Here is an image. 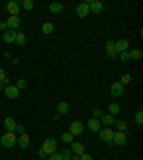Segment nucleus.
Here are the masks:
<instances>
[{"mask_svg": "<svg viewBox=\"0 0 143 160\" xmlns=\"http://www.w3.org/2000/svg\"><path fill=\"white\" fill-rule=\"evenodd\" d=\"M16 132L19 133V134H23V133H24V127L20 126V124H17V126H16Z\"/></svg>", "mask_w": 143, "mask_h": 160, "instance_id": "nucleus-36", "label": "nucleus"}, {"mask_svg": "<svg viewBox=\"0 0 143 160\" xmlns=\"http://www.w3.org/2000/svg\"><path fill=\"white\" fill-rule=\"evenodd\" d=\"M126 134L123 132H117L113 134V142H115V144H117V146H123V144L126 143Z\"/></svg>", "mask_w": 143, "mask_h": 160, "instance_id": "nucleus-9", "label": "nucleus"}, {"mask_svg": "<svg viewBox=\"0 0 143 160\" xmlns=\"http://www.w3.org/2000/svg\"><path fill=\"white\" fill-rule=\"evenodd\" d=\"M7 12L12 14V16H17L19 14V12H20V7H19V3L17 2H14V0H12V2H9L7 3Z\"/></svg>", "mask_w": 143, "mask_h": 160, "instance_id": "nucleus-7", "label": "nucleus"}, {"mask_svg": "<svg viewBox=\"0 0 143 160\" xmlns=\"http://www.w3.org/2000/svg\"><path fill=\"white\" fill-rule=\"evenodd\" d=\"M50 160H63V156H62V153H52L50 154Z\"/></svg>", "mask_w": 143, "mask_h": 160, "instance_id": "nucleus-34", "label": "nucleus"}, {"mask_svg": "<svg viewBox=\"0 0 143 160\" xmlns=\"http://www.w3.org/2000/svg\"><path fill=\"white\" fill-rule=\"evenodd\" d=\"M119 110H120V107H119V104H117V103H110V104H109V112H110V114H112V116L117 114V113H119Z\"/></svg>", "mask_w": 143, "mask_h": 160, "instance_id": "nucleus-25", "label": "nucleus"}, {"mask_svg": "<svg viewBox=\"0 0 143 160\" xmlns=\"http://www.w3.org/2000/svg\"><path fill=\"white\" fill-rule=\"evenodd\" d=\"M4 23H6V26L10 29V30H14L16 27L20 26V20H19V17L17 16H10L6 22H4Z\"/></svg>", "mask_w": 143, "mask_h": 160, "instance_id": "nucleus-6", "label": "nucleus"}, {"mask_svg": "<svg viewBox=\"0 0 143 160\" xmlns=\"http://www.w3.org/2000/svg\"><path fill=\"white\" fill-rule=\"evenodd\" d=\"M16 142H17V137H16V134L14 133H12V132H6V134H3L2 136V144H3L4 147H13L14 144H16Z\"/></svg>", "mask_w": 143, "mask_h": 160, "instance_id": "nucleus-1", "label": "nucleus"}, {"mask_svg": "<svg viewBox=\"0 0 143 160\" xmlns=\"http://www.w3.org/2000/svg\"><path fill=\"white\" fill-rule=\"evenodd\" d=\"M115 49L117 53H122V51H126L129 49V41L125 40V39H120L115 43Z\"/></svg>", "mask_w": 143, "mask_h": 160, "instance_id": "nucleus-8", "label": "nucleus"}, {"mask_svg": "<svg viewBox=\"0 0 143 160\" xmlns=\"http://www.w3.org/2000/svg\"><path fill=\"white\" fill-rule=\"evenodd\" d=\"M22 6H23L26 10H32V9L34 7V3L32 2V0H23V2H22Z\"/></svg>", "mask_w": 143, "mask_h": 160, "instance_id": "nucleus-28", "label": "nucleus"}, {"mask_svg": "<svg viewBox=\"0 0 143 160\" xmlns=\"http://www.w3.org/2000/svg\"><path fill=\"white\" fill-rule=\"evenodd\" d=\"M16 120L13 119V117H7L6 120H4V129L7 130V132H12L14 133V130H16Z\"/></svg>", "mask_w": 143, "mask_h": 160, "instance_id": "nucleus-17", "label": "nucleus"}, {"mask_svg": "<svg viewBox=\"0 0 143 160\" xmlns=\"http://www.w3.org/2000/svg\"><path fill=\"white\" fill-rule=\"evenodd\" d=\"M89 12H90V9H89L87 4H86V3H80L77 6V10H76V13H77V16L80 17V19H85V17L89 14Z\"/></svg>", "mask_w": 143, "mask_h": 160, "instance_id": "nucleus-10", "label": "nucleus"}, {"mask_svg": "<svg viewBox=\"0 0 143 160\" xmlns=\"http://www.w3.org/2000/svg\"><path fill=\"white\" fill-rule=\"evenodd\" d=\"M2 83H6V85H9V83H10V79H9V77H4Z\"/></svg>", "mask_w": 143, "mask_h": 160, "instance_id": "nucleus-41", "label": "nucleus"}, {"mask_svg": "<svg viewBox=\"0 0 143 160\" xmlns=\"http://www.w3.org/2000/svg\"><path fill=\"white\" fill-rule=\"evenodd\" d=\"M17 143H19V146H20L22 149H26V147L29 146V143H30V137H29V134H26V133L20 134V136L17 137Z\"/></svg>", "mask_w": 143, "mask_h": 160, "instance_id": "nucleus-15", "label": "nucleus"}, {"mask_svg": "<svg viewBox=\"0 0 143 160\" xmlns=\"http://www.w3.org/2000/svg\"><path fill=\"white\" fill-rule=\"evenodd\" d=\"M72 150H73L75 154L82 156V154L85 153V146H83V143H80V142H72Z\"/></svg>", "mask_w": 143, "mask_h": 160, "instance_id": "nucleus-13", "label": "nucleus"}, {"mask_svg": "<svg viewBox=\"0 0 143 160\" xmlns=\"http://www.w3.org/2000/svg\"><path fill=\"white\" fill-rule=\"evenodd\" d=\"M100 132V139L103 140V142H112L113 140V134H115V132H113L112 129H109V127H105V129L99 130Z\"/></svg>", "mask_w": 143, "mask_h": 160, "instance_id": "nucleus-4", "label": "nucleus"}, {"mask_svg": "<svg viewBox=\"0 0 143 160\" xmlns=\"http://www.w3.org/2000/svg\"><path fill=\"white\" fill-rule=\"evenodd\" d=\"M0 90H3V83L0 82Z\"/></svg>", "mask_w": 143, "mask_h": 160, "instance_id": "nucleus-44", "label": "nucleus"}, {"mask_svg": "<svg viewBox=\"0 0 143 160\" xmlns=\"http://www.w3.org/2000/svg\"><path fill=\"white\" fill-rule=\"evenodd\" d=\"M16 34L17 33L14 30H10V29H9V30L4 32L3 40L6 41V43H14V41H16Z\"/></svg>", "mask_w": 143, "mask_h": 160, "instance_id": "nucleus-16", "label": "nucleus"}, {"mask_svg": "<svg viewBox=\"0 0 143 160\" xmlns=\"http://www.w3.org/2000/svg\"><path fill=\"white\" fill-rule=\"evenodd\" d=\"M6 27H7L6 23H4V22H0V30H4Z\"/></svg>", "mask_w": 143, "mask_h": 160, "instance_id": "nucleus-40", "label": "nucleus"}, {"mask_svg": "<svg viewBox=\"0 0 143 160\" xmlns=\"http://www.w3.org/2000/svg\"><path fill=\"white\" fill-rule=\"evenodd\" d=\"M110 93H112V96H115V97L120 96L123 93V85L120 82H115L112 85V87H110Z\"/></svg>", "mask_w": 143, "mask_h": 160, "instance_id": "nucleus-12", "label": "nucleus"}, {"mask_svg": "<svg viewBox=\"0 0 143 160\" xmlns=\"http://www.w3.org/2000/svg\"><path fill=\"white\" fill-rule=\"evenodd\" d=\"M62 156H63V157H69V159H70L72 152L69 149H65V150H63V153H62Z\"/></svg>", "mask_w": 143, "mask_h": 160, "instance_id": "nucleus-35", "label": "nucleus"}, {"mask_svg": "<svg viewBox=\"0 0 143 160\" xmlns=\"http://www.w3.org/2000/svg\"><path fill=\"white\" fill-rule=\"evenodd\" d=\"M49 10H50L52 13L57 14V13H60V12L63 10V4L62 3H52L50 7H49Z\"/></svg>", "mask_w": 143, "mask_h": 160, "instance_id": "nucleus-22", "label": "nucleus"}, {"mask_svg": "<svg viewBox=\"0 0 143 160\" xmlns=\"http://www.w3.org/2000/svg\"><path fill=\"white\" fill-rule=\"evenodd\" d=\"M129 59H130L129 51H122V53H120V60L122 61H127Z\"/></svg>", "mask_w": 143, "mask_h": 160, "instance_id": "nucleus-33", "label": "nucleus"}, {"mask_svg": "<svg viewBox=\"0 0 143 160\" xmlns=\"http://www.w3.org/2000/svg\"><path fill=\"white\" fill-rule=\"evenodd\" d=\"M115 124H116V127L119 129V132H125V130L127 129V123L123 122V120H116Z\"/></svg>", "mask_w": 143, "mask_h": 160, "instance_id": "nucleus-27", "label": "nucleus"}, {"mask_svg": "<svg viewBox=\"0 0 143 160\" xmlns=\"http://www.w3.org/2000/svg\"><path fill=\"white\" fill-rule=\"evenodd\" d=\"M130 79H132V76H130L129 73H126V75H123V76H122V79H120V83H122V85L125 86V85H127V83L130 82Z\"/></svg>", "mask_w": 143, "mask_h": 160, "instance_id": "nucleus-31", "label": "nucleus"}, {"mask_svg": "<svg viewBox=\"0 0 143 160\" xmlns=\"http://www.w3.org/2000/svg\"><path fill=\"white\" fill-rule=\"evenodd\" d=\"M130 59H133V60H140V59L143 57V51L139 50V49H133L132 51L129 53Z\"/></svg>", "mask_w": 143, "mask_h": 160, "instance_id": "nucleus-20", "label": "nucleus"}, {"mask_svg": "<svg viewBox=\"0 0 143 160\" xmlns=\"http://www.w3.org/2000/svg\"><path fill=\"white\" fill-rule=\"evenodd\" d=\"M87 126H89V129L92 130V132H99V130H100L99 119H90V120H89V123H87Z\"/></svg>", "mask_w": 143, "mask_h": 160, "instance_id": "nucleus-18", "label": "nucleus"}, {"mask_svg": "<svg viewBox=\"0 0 143 160\" xmlns=\"http://www.w3.org/2000/svg\"><path fill=\"white\" fill-rule=\"evenodd\" d=\"M37 154H39V157H40V159H43V157L46 156V153H44V152H43V149H39Z\"/></svg>", "mask_w": 143, "mask_h": 160, "instance_id": "nucleus-39", "label": "nucleus"}, {"mask_svg": "<svg viewBox=\"0 0 143 160\" xmlns=\"http://www.w3.org/2000/svg\"><path fill=\"white\" fill-rule=\"evenodd\" d=\"M135 120H136V123L139 124V126H142V124H143V112H142V110H139V112L136 113Z\"/></svg>", "mask_w": 143, "mask_h": 160, "instance_id": "nucleus-30", "label": "nucleus"}, {"mask_svg": "<svg viewBox=\"0 0 143 160\" xmlns=\"http://www.w3.org/2000/svg\"><path fill=\"white\" fill-rule=\"evenodd\" d=\"M63 160H72V159H69V157H63Z\"/></svg>", "mask_w": 143, "mask_h": 160, "instance_id": "nucleus-45", "label": "nucleus"}, {"mask_svg": "<svg viewBox=\"0 0 143 160\" xmlns=\"http://www.w3.org/2000/svg\"><path fill=\"white\" fill-rule=\"evenodd\" d=\"M4 95H6V97H9V99H16V97H19V95H20V90H19L16 86H7L6 90H4Z\"/></svg>", "mask_w": 143, "mask_h": 160, "instance_id": "nucleus-5", "label": "nucleus"}, {"mask_svg": "<svg viewBox=\"0 0 143 160\" xmlns=\"http://www.w3.org/2000/svg\"><path fill=\"white\" fill-rule=\"evenodd\" d=\"M106 55L109 56L110 59L116 57V55H117V51H116V49H115V43H113L112 40L106 41Z\"/></svg>", "mask_w": 143, "mask_h": 160, "instance_id": "nucleus-11", "label": "nucleus"}, {"mask_svg": "<svg viewBox=\"0 0 143 160\" xmlns=\"http://www.w3.org/2000/svg\"><path fill=\"white\" fill-rule=\"evenodd\" d=\"M16 43L19 44V46H23L24 43H26V36H24V33H17L16 34Z\"/></svg>", "mask_w": 143, "mask_h": 160, "instance_id": "nucleus-26", "label": "nucleus"}, {"mask_svg": "<svg viewBox=\"0 0 143 160\" xmlns=\"http://www.w3.org/2000/svg\"><path fill=\"white\" fill-rule=\"evenodd\" d=\"M56 147H57V143H56L55 139H52V137H47V139L43 142V152L46 154H52L56 152Z\"/></svg>", "mask_w": 143, "mask_h": 160, "instance_id": "nucleus-2", "label": "nucleus"}, {"mask_svg": "<svg viewBox=\"0 0 143 160\" xmlns=\"http://www.w3.org/2000/svg\"><path fill=\"white\" fill-rule=\"evenodd\" d=\"M16 87L20 90V89H24V87H27V82H26V79H19L17 80V85Z\"/></svg>", "mask_w": 143, "mask_h": 160, "instance_id": "nucleus-29", "label": "nucleus"}, {"mask_svg": "<svg viewBox=\"0 0 143 160\" xmlns=\"http://www.w3.org/2000/svg\"><path fill=\"white\" fill-rule=\"evenodd\" d=\"M57 112H59V114H66L69 112V104L66 102H60L57 104Z\"/></svg>", "mask_w": 143, "mask_h": 160, "instance_id": "nucleus-23", "label": "nucleus"}, {"mask_svg": "<svg viewBox=\"0 0 143 160\" xmlns=\"http://www.w3.org/2000/svg\"><path fill=\"white\" fill-rule=\"evenodd\" d=\"M80 160H92V156H90V154L83 153L82 156H80Z\"/></svg>", "mask_w": 143, "mask_h": 160, "instance_id": "nucleus-37", "label": "nucleus"}, {"mask_svg": "<svg viewBox=\"0 0 143 160\" xmlns=\"http://www.w3.org/2000/svg\"><path fill=\"white\" fill-rule=\"evenodd\" d=\"M115 116H112V114H103L102 116V123L105 126H112V124H115Z\"/></svg>", "mask_w": 143, "mask_h": 160, "instance_id": "nucleus-19", "label": "nucleus"}, {"mask_svg": "<svg viewBox=\"0 0 143 160\" xmlns=\"http://www.w3.org/2000/svg\"><path fill=\"white\" fill-rule=\"evenodd\" d=\"M70 133L73 136H79L83 133V123L79 120H73L70 124Z\"/></svg>", "mask_w": 143, "mask_h": 160, "instance_id": "nucleus-3", "label": "nucleus"}, {"mask_svg": "<svg viewBox=\"0 0 143 160\" xmlns=\"http://www.w3.org/2000/svg\"><path fill=\"white\" fill-rule=\"evenodd\" d=\"M89 9H90V12L95 14H99L103 12V4L100 3V2H97V0H93L92 3H90V6H89Z\"/></svg>", "mask_w": 143, "mask_h": 160, "instance_id": "nucleus-14", "label": "nucleus"}, {"mask_svg": "<svg viewBox=\"0 0 143 160\" xmlns=\"http://www.w3.org/2000/svg\"><path fill=\"white\" fill-rule=\"evenodd\" d=\"M62 142L63 143H72L73 142V134H72L70 132H66L62 134Z\"/></svg>", "mask_w": 143, "mask_h": 160, "instance_id": "nucleus-24", "label": "nucleus"}, {"mask_svg": "<svg viewBox=\"0 0 143 160\" xmlns=\"http://www.w3.org/2000/svg\"><path fill=\"white\" fill-rule=\"evenodd\" d=\"M60 119V114H55V120H59Z\"/></svg>", "mask_w": 143, "mask_h": 160, "instance_id": "nucleus-43", "label": "nucleus"}, {"mask_svg": "<svg viewBox=\"0 0 143 160\" xmlns=\"http://www.w3.org/2000/svg\"><path fill=\"white\" fill-rule=\"evenodd\" d=\"M72 160H80V156H77V154H75L73 157H70Z\"/></svg>", "mask_w": 143, "mask_h": 160, "instance_id": "nucleus-42", "label": "nucleus"}, {"mask_svg": "<svg viewBox=\"0 0 143 160\" xmlns=\"http://www.w3.org/2000/svg\"><path fill=\"white\" fill-rule=\"evenodd\" d=\"M103 116V110L102 109H96L93 110V119H99V117Z\"/></svg>", "mask_w": 143, "mask_h": 160, "instance_id": "nucleus-32", "label": "nucleus"}, {"mask_svg": "<svg viewBox=\"0 0 143 160\" xmlns=\"http://www.w3.org/2000/svg\"><path fill=\"white\" fill-rule=\"evenodd\" d=\"M6 77V73H4V69H0V82H3V79Z\"/></svg>", "mask_w": 143, "mask_h": 160, "instance_id": "nucleus-38", "label": "nucleus"}, {"mask_svg": "<svg viewBox=\"0 0 143 160\" xmlns=\"http://www.w3.org/2000/svg\"><path fill=\"white\" fill-rule=\"evenodd\" d=\"M53 30H55L53 23H43V26H42V32H43V34H52Z\"/></svg>", "mask_w": 143, "mask_h": 160, "instance_id": "nucleus-21", "label": "nucleus"}]
</instances>
